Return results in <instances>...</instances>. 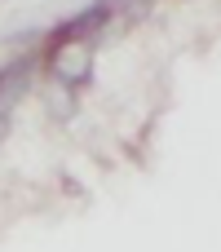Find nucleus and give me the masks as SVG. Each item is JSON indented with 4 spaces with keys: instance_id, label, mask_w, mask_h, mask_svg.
Wrapping results in <instances>:
<instances>
[{
    "instance_id": "f257e3e1",
    "label": "nucleus",
    "mask_w": 221,
    "mask_h": 252,
    "mask_svg": "<svg viewBox=\"0 0 221 252\" xmlns=\"http://www.w3.org/2000/svg\"><path fill=\"white\" fill-rule=\"evenodd\" d=\"M53 75H58L66 89H80V84L93 75V44H84V40L58 44V49H53Z\"/></svg>"
},
{
    "instance_id": "f03ea898",
    "label": "nucleus",
    "mask_w": 221,
    "mask_h": 252,
    "mask_svg": "<svg viewBox=\"0 0 221 252\" xmlns=\"http://www.w3.org/2000/svg\"><path fill=\"white\" fill-rule=\"evenodd\" d=\"M31 89V62H13L9 71H0V120L13 111V102Z\"/></svg>"
},
{
    "instance_id": "7ed1b4c3",
    "label": "nucleus",
    "mask_w": 221,
    "mask_h": 252,
    "mask_svg": "<svg viewBox=\"0 0 221 252\" xmlns=\"http://www.w3.org/2000/svg\"><path fill=\"white\" fill-rule=\"evenodd\" d=\"M106 13H111V4H89V9H80V18H71V22L62 27V35H84V31H97V27L106 22Z\"/></svg>"
}]
</instances>
